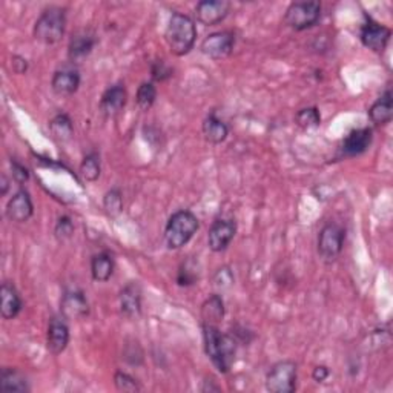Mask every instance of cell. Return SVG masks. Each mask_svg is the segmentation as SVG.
<instances>
[{
  "label": "cell",
  "instance_id": "30",
  "mask_svg": "<svg viewBox=\"0 0 393 393\" xmlns=\"http://www.w3.org/2000/svg\"><path fill=\"white\" fill-rule=\"evenodd\" d=\"M295 122L303 129H314L321 124V115L317 108H305L297 114Z\"/></svg>",
  "mask_w": 393,
  "mask_h": 393
},
{
  "label": "cell",
  "instance_id": "35",
  "mask_svg": "<svg viewBox=\"0 0 393 393\" xmlns=\"http://www.w3.org/2000/svg\"><path fill=\"white\" fill-rule=\"evenodd\" d=\"M11 169H13V178L19 184H23L30 180L28 169L22 166L20 163H17V162H14V160H11Z\"/></svg>",
  "mask_w": 393,
  "mask_h": 393
},
{
  "label": "cell",
  "instance_id": "8",
  "mask_svg": "<svg viewBox=\"0 0 393 393\" xmlns=\"http://www.w3.org/2000/svg\"><path fill=\"white\" fill-rule=\"evenodd\" d=\"M235 37L229 31H220L209 34L200 45V49L204 56H208L213 60H223L230 56L234 49Z\"/></svg>",
  "mask_w": 393,
  "mask_h": 393
},
{
  "label": "cell",
  "instance_id": "17",
  "mask_svg": "<svg viewBox=\"0 0 393 393\" xmlns=\"http://www.w3.org/2000/svg\"><path fill=\"white\" fill-rule=\"evenodd\" d=\"M80 86V76L74 69L56 71L51 80V88L57 95L68 97L73 95Z\"/></svg>",
  "mask_w": 393,
  "mask_h": 393
},
{
  "label": "cell",
  "instance_id": "14",
  "mask_svg": "<svg viewBox=\"0 0 393 393\" xmlns=\"http://www.w3.org/2000/svg\"><path fill=\"white\" fill-rule=\"evenodd\" d=\"M120 310L127 318H137L141 314V288L136 281H131L120 292Z\"/></svg>",
  "mask_w": 393,
  "mask_h": 393
},
{
  "label": "cell",
  "instance_id": "24",
  "mask_svg": "<svg viewBox=\"0 0 393 393\" xmlns=\"http://www.w3.org/2000/svg\"><path fill=\"white\" fill-rule=\"evenodd\" d=\"M114 272V260L110 254L102 252L93 257L91 260V274L93 278L98 283H105L111 278Z\"/></svg>",
  "mask_w": 393,
  "mask_h": 393
},
{
  "label": "cell",
  "instance_id": "7",
  "mask_svg": "<svg viewBox=\"0 0 393 393\" xmlns=\"http://www.w3.org/2000/svg\"><path fill=\"white\" fill-rule=\"evenodd\" d=\"M344 229L335 223H329L318 235V252L327 262H332L341 254L344 246Z\"/></svg>",
  "mask_w": 393,
  "mask_h": 393
},
{
  "label": "cell",
  "instance_id": "16",
  "mask_svg": "<svg viewBox=\"0 0 393 393\" xmlns=\"http://www.w3.org/2000/svg\"><path fill=\"white\" fill-rule=\"evenodd\" d=\"M69 343V329L61 318H52L48 327L47 344L48 351L52 355H60L64 352Z\"/></svg>",
  "mask_w": 393,
  "mask_h": 393
},
{
  "label": "cell",
  "instance_id": "19",
  "mask_svg": "<svg viewBox=\"0 0 393 393\" xmlns=\"http://www.w3.org/2000/svg\"><path fill=\"white\" fill-rule=\"evenodd\" d=\"M127 98H128V93H127V89H124V86L114 85L103 93L102 100H100V108L105 114L114 115L124 108V105H127Z\"/></svg>",
  "mask_w": 393,
  "mask_h": 393
},
{
  "label": "cell",
  "instance_id": "29",
  "mask_svg": "<svg viewBox=\"0 0 393 393\" xmlns=\"http://www.w3.org/2000/svg\"><path fill=\"white\" fill-rule=\"evenodd\" d=\"M103 208L110 217H117L123 211V195L119 189H111L105 194Z\"/></svg>",
  "mask_w": 393,
  "mask_h": 393
},
{
  "label": "cell",
  "instance_id": "11",
  "mask_svg": "<svg viewBox=\"0 0 393 393\" xmlns=\"http://www.w3.org/2000/svg\"><path fill=\"white\" fill-rule=\"evenodd\" d=\"M390 35L392 31L387 28V26L369 20L363 26L360 39L365 48H369L373 52H382L387 47Z\"/></svg>",
  "mask_w": 393,
  "mask_h": 393
},
{
  "label": "cell",
  "instance_id": "37",
  "mask_svg": "<svg viewBox=\"0 0 393 393\" xmlns=\"http://www.w3.org/2000/svg\"><path fill=\"white\" fill-rule=\"evenodd\" d=\"M11 66L16 74H23V73H26V69H28V61L20 56H13Z\"/></svg>",
  "mask_w": 393,
  "mask_h": 393
},
{
  "label": "cell",
  "instance_id": "15",
  "mask_svg": "<svg viewBox=\"0 0 393 393\" xmlns=\"http://www.w3.org/2000/svg\"><path fill=\"white\" fill-rule=\"evenodd\" d=\"M372 139H373L372 129L369 128L353 129L343 141V146H341L343 154L346 157H355L365 153L372 145Z\"/></svg>",
  "mask_w": 393,
  "mask_h": 393
},
{
  "label": "cell",
  "instance_id": "31",
  "mask_svg": "<svg viewBox=\"0 0 393 393\" xmlns=\"http://www.w3.org/2000/svg\"><path fill=\"white\" fill-rule=\"evenodd\" d=\"M114 384H115V387H117V390H120V392L134 393V392H139L141 389L139 386V382L134 380L131 375L123 373V372H117L114 375Z\"/></svg>",
  "mask_w": 393,
  "mask_h": 393
},
{
  "label": "cell",
  "instance_id": "39",
  "mask_svg": "<svg viewBox=\"0 0 393 393\" xmlns=\"http://www.w3.org/2000/svg\"><path fill=\"white\" fill-rule=\"evenodd\" d=\"M0 186H2V195H6L10 184H8V178L5 175H2V184H0Z\"/></svg>",
  "mask_w": 393,
  "mask_h": 393
},
{
  "label": "cell",
  "instance_id": "26",
  "mask_svg": "<svg viewBox=\"0 0 393 393\" xmlns=\"http://www.w3.org/2000/svg\"><path fill=\"white\" fill-rule=\"evenodd\" d=\"M49 131L52 134V137H54L57 141L64 143L71 140V137H73L74 134V127H73V122L69 119V115L66 114L56 115L49 123Z\"/></svg>",
  "mask_w": 393,
  "mask_h": 393
},
{
  "label": "cell",
  "instance_id": "13",
  "mask_svg": "<svg viewBox=\"0 0 393 393\" xmlns=\"http://www.w3.org/2000/svg\"><path fill=\"white\" fill-rule=\"evenodd\" d=\"M5 213L11 221H16V223L28 221L34 213V206H33L30 194L23 189L16 192L13 195V199L8 201Z\"/></svg>",
  "mask_w": 393,
  "mask_h": 393
},
{
  "label": "cell",
  "instance_id": "32",
  "mask_svg": "<svg viewBox=\"0 0 393 393\" xmlns=\"http://www.w3.org/2000/svg\"><path fill=\"white\" fill-rule=\"evenodd\" d=\"M56 237L59 240H68L73 237L74 234V225H73V221H71L69 217H60L59 221H57V225H56Z\"/></svg>",
  "mask_w": 393,
  "mask_h": 393
},
{
  "label": "cell",
  "instance_id": "10",
  "mask_svg": "<svg viewBox=\"0 0 393 393\" xmlns=\"http://www.w3.org/2000/svg\"><path fill=\"white\" fill-rule=\"evenodd\" d=\"M237 232L235 221L218 218L212 223L208 234V243L211 251L221 252L230 245V241L234 240Z\"/></svg>",
  "mask_w": 393,
  "mask_h": 393
},
{
  "label": "cell",
  "instance_id": "9",
  "mask_svg": "<svg viewBox=\"0 0 393 393\" xmlns=\"http://www.w3.org/2000/svg\"><path fill=\"white\" fill-rule=\"evenodd\" d=\"M230 11V2L228 0H201L195 6V16L204 26H213L223 22Z\"/></svg>",
  "mask_w": 393,
  "mask_h": 393
},
{
  "label": "cell",
  "instance_id": "27",
  "mask_svg": "<svg viewBox=\"0 0 393 393\" xmlns=\"http://www.w3.org/2000/svg\"><path fill=\"white\" fill-rule=\"evenodd\" d=\"M102 172V166H100V157H98L97 153H91L88 154L82 165H80V174L83 175V178L86 182H95L98 180Z\"/></svg>",
  "mask_w": 393,
  "mask_h": 393
},
{
  "label": "cell",
  "instance_id": "28",
  "mask_svg": "<svg viewBox=\"0 0 393 393\" xmlns=\"http://www.w3.org/2000/svg\"><path fill=\"white\" fill-rule=\"evenodd\" d=\"M157 98V89L153 83H141L137 89V105L141 111H149L153 108Z\"/></svg>",
  "mask_w": 393,
  "mask_h": 393
},
{
  "label": "cell",
  "instance_id": "1",
  "mask_svg": "<svg viewBox=\"0 0 393 393\" xmlns=\"http://www.w3.org/2000/svg\"><path fill=\"white\" fill-rule=\"evenodd\" d=\"M204 349L212 364L221 373H228L235 361L237 341L229 334H221L217 326H203Z\"/></svg>",
  "mask_w": 393,
  "mask_h": 393
},
{
  "label": "cell",
  "instance_id": "38",
  "mask_svg": "<svg viewBox=\"0 0 393 393\" xmlns=\"http://www.w3.org/2000/svg\"><path fill=\"white\" fill-rule=\"evenodd\" d=\"M327 377H329V369L326 365H317L314 372H312V378H314L317 382H323L324 380H327Z\"/></svg>",
  "mask_w": 393,
  "mask_h": 393
},
{
  "label": "cell",
  "instance_id": "3",
  "mask_svg": "<svg viewBox=\"0 0 393 393\" xmlns=\"http://www.w3.org/2000/svg\"><path fill=\"white\" fill-rule=\"evenodd\" d=\"M199 230V218L191 211H178L169 218L165 229V243L169 249H182Z\"/></svg>",
  "mask_w": 393,
  "mask_h": 393
},
{
  "label": "cell",
  "instance_id": "33",
  "mask_svg": "<svg viewBox=\"0 0 393 393\" xmlns=\"http://www.w3.org/2000/svg\"><path fill=\"white\" fill-rule=\"evenodd\" d=\"M151 73H153V77L156 80H160V82H162V80H166L172 76V69L166 66L163 60H157L153 64V69H151Z\"/></svg>",
  "mask_w": 393,
  "mask_h": 393
},
{
  "label": "cell",
  "instance_id": "5",
  "mask_svg": "<svg viewBox=\"0 0 393 393\" xmlns=\"http://www.w3.org/2000/svg\"><path fill=\"white\" fill-rule=\"evenodd\" d=\"M321 16V4L317 0L310 2H293L284 14V23L295 31H305L317 25Z\"/></svg>",
  "mask_w": 393,
  "mask_h": 393
},
{
  "label": "cell",
  "instance_id": "22",
  "mask_svg": "<svg viewBox=\"0 0 393 393\" xmlns=\"http://www.w3.org/2000/svg\"><path fill=\"white\" fill-rule=\"evenodd\" d=\"M393 115V98L392 93L386 91L377 102L372 105L369 110L370 120L377 124V127H384V124L390 123Z\"/></svg>",
  "mask_w": 393,
  "mask_h": 393
},
{
  "label": "cell",
  "instance_id": "25",
  "mask_svg": "<svg viewBox=\"0 0 393 393\" xmlns=\"http://www.w3.org/2000/svg\"><path fill=\"white\" fill-rule=\"evenodd\" d=\"M0 389H2V392L25 393V392L30 390V386H28V381H26V378L19 370L5 368L2 370V381H0Z\"/></svg>",
  "mask_w": 393,
  "mask_h": 393
},
{
  "label": "cell",
  "instance_id": "4",
  "mask_svg": "<svg viewBox=\"0 0 393 393\" xmlns=\"http://www.w3.org/2000/svg\"><path fill=\"white\" fill-rule=\"evenodd\" d=\"M66 14L60 6H49L34 25V37L45 45L59 43L65 34Z\"/></svg>",
  "mask_w": 393,
  "mask_h": 393
},
{
  "label": "cell",
  "instance_id": "6",
  "mask_svg": "<svg viewBox=\"0 0 393 393\" xmlns=\"http://www.w3.org/2000/svg\"><path fill=\"white\" fill-rule=\"evenodd\" d=\"M266 389L272 393H292L297 389V364L280 361L266 375Z\"/></svg>",
  "mask_w": 393,
  "mask_h": 393
},
{
  "label": "cell",
  "instance_id": "21",
  "mask_svg": "<svg viewBox=\"0 0 393 393\" xmlns=\"http://www.w3.org/2000/svg\"><path fill=\"white\" fill-rule=\"evenodd\" d=\"M225 317V303L218 293H213L203 303L201 323L203 326H217Z\"/></svg>",
  "mask_w": 393,
  "mask_h": 393
},
{
  "label": "cell",
  "instance_id": "2",
  "mask_svg": "<svg viewBox=\"0 0 393 393\" xmlns=\"http://www.w3.org/2000/svg\"><path fill=\"white\" fill-rule=\"evenodd\" d=\"M196 30L191 17L182 13H174L169 19L165 39L172 54L182 57L194 48Z\"/></svg>",
  "mask_w": 393,
  "mask_h": 393
},
{
  "label": "cell",
  "instance_id": "36",
  "mask_svg": "<svg viewBox=\"0 0 393 393\" xmlns=\"http://www.w3.org/2000/svg\"><path fill=\"white\" fill-rule=\"evenodd\" d=\"M194 269H189L187 264H184L180 271H178V276H177V283L180 286H191L195 283L196 280V274L192 272Z\"/></svg>",
  "mask_w": 393,
  "mask_h": 393
},
{
  "label": "cell",
  "instance_id": "18",
  "mask_svg": "<svg viewBox=\"0 0 393 393\" xmlns=\"http://www.w3.org/2000/svg\"><path fill=\"white\" fill-rule=\"evenodd\" d=\"M22 310V300L11 283H4L0 288V314L4 319H13Z\"/></svg>",
  "mask_w": 393,
  "mask_h": 393
},
{
  "label": "cell",
  "instance_id": "34",
  "mask_svg": "<svg viewBox=\"0 0 393 393\" xmlns=\"http://www.w3.org/2000/svg\"><path fill=\"white\" fill-rule=\"evenodd\" d=\"M232 283H234V278H232V274H230L228 267L218 269V272L216 274V278H213V284H216L217 288L226 289V288H229Z\"/></svg>",
  "mask_w": 393,
  "mask_h": 393
},
{
  "label": "cell",
  "instance_id": "20",
  "mask_svg": "<svg viewBox=\"0 0 393 393\" xmlns=\"http://www.w3.org/2000/svg\"><path fill=\"white\" fill-rule=\"evenodd\" d=\"M94 45H95L94 34L88 31H80L74 34L68 48L69 59L73 61H82L83 59H86L89 54H91Z\"/></svg>",
  "mask_w": 393,
  "mask_h": 393
},
{
  "label": "cell",
  "instance_id": "12",
  "mask_svg": "<svg viewBox=\"0 0 393 393\" xmlns=\"http://www.w3.org/2000/svg\"><path fill=\"white\" fill-rule=\"evenodd\" d=\"M61 315L66 319H80L89 314L88 300L80 291H68L65 292L60 301Z\"/></svg>",
  "mask_w": 393,
  "mask_h": 393
},
{
  "label": "cell",
  "instance_id": "23",
  "mask_svg": "<svg viewBox=\"0 0 393 393\" xmlns=\"http://www.w3.org/2000/svg\"><path fill=\"white\" fill-rule=\"evenodd\" d=\"M203 136L206 139V141L212 143V145H220V143L225 141L228 139L229 129L226 127V123H223L218 117L211 114L203 122Z\"/></svg>",
  "mask_w": 393,
  "mask_h": 393
}]
</instances>
